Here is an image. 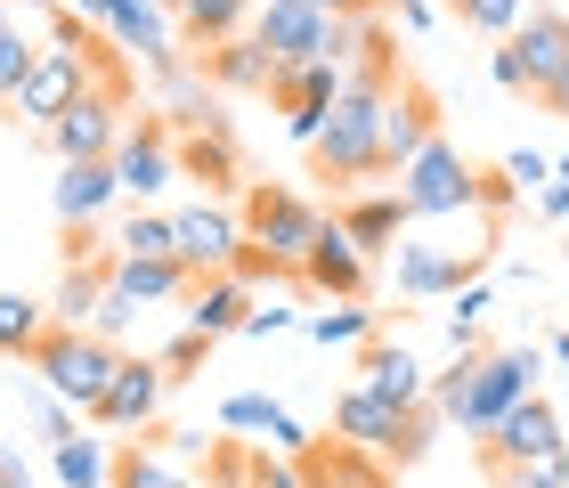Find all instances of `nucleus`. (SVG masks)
Returning <instances> with one entry per match:
<instances>
[{
	"mask_svg": "<svg viewBox=\"0 0 569 488\" xmlns=\"http://www.w3.org/2000/svg\"><path fill=\"white\" fill-rule=\"evenodd\" d=\"M220 424H228V431H261L277 456H309V448H318V440L301 431V416H284L269 391H228V399H220Z\"/></svg>",
	"mask_w": 569,
	"mask_h": 488,
	"instance_id": "nucleus-21",
	"label": "nucleus"
},
{
	"mask_svg": "<svg viewBox=\"0 0 569 488\" xmlns=\"http://www.w3.org/2000/svg\"><path fill=\"white\" fill-rule=\"evenodd\" d=\"M114 488H196V480H188V456L171 448V431H154V440L114 456Z\"/></svg>",
	"mask_w": 569,
	"mask_h": 488,
	"instance_id": "nucleus-27",
	"label": "nucleus"
},
{
	"mask_svg": "<svg viewBox=\"0 0 569 488\" xmlns=\"http://www.w3.org/2000/svg\"><path fill=\"white\" fill-rule=\"evenodd\" d=\"M553 367H569V333H553Z\"/></svg>",
	"mask_w": 569,
	"mask_h": 488,
	"instance_id": "nucleus-51",
	"label": "nucleus"
},
{
	"mask_svg": "<svg viewBox=\"0 0 569 488\" xmlns=\"http://www.w3.org/2000/svg\"><path fill=\"white\" fill-rule=\"evenodd\" d=\"M333 220H342V237H350V245L375 261V252H391V245H399V228H407V203H399V196H350Z\"/></svg>",
	"mask_w": 569,
	"mask_h": 488,
	"instance_id": "nucleus-28",
	"label": "nucleus"
},
{
	"mask_svg": "<svg viewBox=\"0 0 569 488\" xmlns=\"http://www.w3.org/2000/svg\"><path fill=\"white\" fill-rule=\"evenodd\" d=\"M0 24H17V17H9V0H0Z\"/></svg>",
	"mask_w": 569,
	"mask_h": 488,
	"instance_id": "nucleus-53",
	"label": "nucleus"
},
{
	"mask_svg": "<svg viewBox=\"0 0 569 488\" xmlns=\"http://www.w3.org/2000/svg\"><path fill=\"white\" fill-rule=\"evenodd\" d=\"M537 375H546V358H537V342H521V350H480V358H456L448 375H431V407L448 424H463V431H497L512 407H521L529 391H537Z\"/></svg>",
	"mask_w": 569,
	"mask_h": 488,
	"instance_id": "nucleus-2",
	"label": "nucleus"
},
{
	"mask_svg": "<svg viewBox=\"0 0 569 488\" xmlns=\"http://www.w3.org/2000/svg\"><path fill=\"white\" fill-rule=\"evenodd\" d=\"M561 448H569V440H561V416H553V399H537V391L480 440V456H488L497 472H512V465H546V456H561Z\"/></svg>",
	"mask_w": 569,
	"mask_h": 488,
	"instance_id": "nucleus-14",
	"label": "nucleus"
},
{
	"mask_svg": "<svg viewBox=\"0 0 569 488\" xmlns=\"http://www.w3.org/2000/svg\"><path fill=\"white\" fill-rule=\"evenodd\" d=\"M33 58H41V49L24 41L17 24H0V107H9V98L24 90V73H33Z\"/></svg>",
	"mask_w": 569,
	"mask_h": 488,
	"instance_id": "nucleus-35",
	"label": "nucleus"
},
{
	"mask_svg": "<svg viewBox=\"0 0 569 488\" xmlns=\"http://www.w3.org/2000/svg\"><path fill=\"white\" fill-rule=\"evenodd\" d=\"M301 286H309V293H326V301H367V252L342 237V220H326V237L309 245Z\"/></svg>",
	"mask_w": 569,
	"mask_h": 488,
	"instance_id": "nucleus-17",
	"label": "nucleus"
},
{
	"mask_svg": "<svg viewBox=\"0 0 569 488\" xmlns=\"http://www.w3.org/2000/svg\"><path fill=\"white\" fill-rule=\"evenodd\" d=\"M505 171H512V188H546V179H553V163L537 156V147H521V156H505Z\"/></svg>",
	"mask_w": 569,
	"mask_h": 488,
	"instance_id": "nucleus-42",
	"label": "nucleus"
},
{
	"mask_svg": "<svg viewBox=\"0 0 569 488\" xmlns=\"http://www.w3.org/2000/svg\"><path fill=\"white\" fill-rule=\"evenodd\" d=\"M521 9H529V0H456V17L472 24V33H497V41L521 24Z\"/></svg>",
	"mask_w": 569,
	"mask_h": 488,
	"instance_id": "nucleus-36",
	"label": "nucleus"
},
{
	"mask_svg": "<svg viewBox=\"0 0 569 488\" xmlns=\"http://www.w3.org/2000/svg\"><path fill=\"white\" fill-rule=\"evenodd\" d=\"M497 488H569V465H561V456H546V465H512V472H497Z\"/></svg>",
	"mask_w": 569,
	"mask_h": 488,
	"instance_id": "nucleus-39",
	"label": "nucleus"
},
{
	"mask_svg": "<svg viewBox=\"0 0 569 488\" xmlns=\"http://www.w3.org/2000/svg\"><path fill=\"white\" fill-rule=\"evenodd\" d=\"M203 358H212V333H196V326H188V333H179V342L163 350V367H171V382H179V375H196Z\"/></svg>",
	"mask_w": 569,
	"mask_h": 488,
	"instance_id": "nucleus-40",
	"label": "nucleus"
},
{
	"mask_svg": "<svg viewBox=\"0 0 569 488\" xmlns=\"http://www.w3.org/2000/svg\"><path fill=\"white\" fill-rule=\"evenodd\" d=\"M561 465H569V448H561Z\"/></svg>",
	"mask_w": 569,
	"mask_h": 488,
	"instance_id": "nucleus-54",
	"label": "nucleus"
},
{
	"mask_svg": "<svg viewBox=\"0 0 569 488\" xmlns=\"http://www.w3.org/2000/svg\"><path fill=\"white\" fill-rule=\"evenodd\" d=\"M350 82V66H333V58H309V66H284L277 82H269V107L284 114V131H293L301 147L326 131V114H333V98H342Z\"/></svg>",
	"mask_w": 569,
	"mask_h": 488,
	"instance_id": "nucleus-10",
	"label": "nucleus"
},
{
	"mask_svg": "<svg viewBox=\"0 0 569 488\" xmlns=\"http://www.w3.org/2000/svg\"><path fill=\"white\" fill-rule=\"evenodd\" d=\"M301 480H309V488H391V456L333 440V456H318V448L301 456Z\"/></svg>",
	"mask_w": 569,
	"mask_h": 488,
	"instance_id": "nucleus-25",
	"label": "nucleus"
},
{
	"mask_svg": "<svg viewBox=\"0 0 569 488\" xmlns=\"http://www.w3.org/2000/svg\"><path fill=\"white\" fill-rule=\"evenodd\" d=\"M318 9H333V17H375L382 0H318Z\"/></svg>",
	"mask_w": 569,
	"mask_h": 488,
	"instance_id": "nucleus-48",
	"label": "nucleus"
},
{
	"mask_svg": "<svg viewBox=\"0 0 569 488\" xmlns=\"http://www.w3.org/2000/svg\"><path fill=\"white\" fill-rule=\"evenodd\" d=\"M252 310H261V301H252V286H244L237 269L196 277V286H188V326H196V333H212V342H220V333H244Z\"/></svg>",
	"mask_w": 569,
	"mask_h": 488,
	"instance_id": "nucleus-20",
	"label": "nucleus"
},
{
	"mask_svg": "<svg viewBox=\"0 0 569 488\" xmlns=\"http://www.w3.org/2000/svg\"><path fill=\"white\" fill-rule=\"evenodd\" d=\"M309 342H326V350H367V342H375V310H367V301L318 310V318H309Z\"/></svg>",
	"mask_w": 569,
	"mask_h": 488,
	"instance_id": "nucleus-34",
	"label": "nucleus"
},
{
	"mask_svg": "<svg viewBox=\"0 0 569 488\" xmlns=\"http://www.w3.org/2000/svg\"><path fill=\"white\" fill-rule=\"evenodd\" d=\"M179 228V261H188V277H220V269H237V252H244V220L228 212V203H179L171 212Z\"/></svg>",
	"mask_w": 569,
	"mask_h": 488,
	"instance_id": "nucleus-11",
	"label": "nucleus"
},
{
	"mask_svg": "<svg viewBox=\"0 0 569 488\" xmlns=\"http://www.w3.org/2000/svg\"><path fill=\"white\" fill-rule=\"evenodd\" d=\"M163 391H171V367H163V358H122L90 424H98V431H154V416H163Z\"/></svg>",
	"mask_w": 569,
	"mask_h": 488,
	"instance_id": "nucleus-13",
	"label": "nucleus"
},
{
	"mask_svg": "<svg viewBox=\"0 0 569 488\" xmlns=\"http://www.w3.org/2000/svg\"><path fill=\"white\" fill-rule=\"evenodd\" d=\"M33 431H41V440H49V448H58V440H73V407H66L58 391H49V382H41V391H33Z\"/></svg>",
	"mask_w": 569,
	"mask_h": 488,
	"instance_id": "nucleus-38",
	"label": "nucleus"
},
{
	"mask_svg": "<svg viewBox=\"0 0 569 488\" xmlns=\"http://www.w3.org/2000/svg\"><path fill=\"white\" fill-rule=\"evenodd\" d=\"M391 90H399V66H391V41L367 33L350 58V82L333 98L326 131L309 139V163L318 179H375L382 171V114H391Z\"/></svg>",
	"mask_w": 569,
	"mask_h": 488,
	"instance_id": "nucleus-1",
	"label": "nucleus"
},
{
	"mask_svg": "<svg viewBox=\"0 0 569 488\" xmlns=\"http://www.w3.org/2000/svg\"><path fill=\"white\" fill-rule=\"evenodd\" d=\"M488 261V245H391V277H399V293L407 301H456L463 286L480 277Z\"/></svg>",
	"mask_w": 569,
	"mask_h": 488,
	"instance_id": "nucleus-9",
	"label": "nucleus"
},
{
	"mask_svg": "<svg viewBox=\"0 0 569 488\" xmlns=\"http://www.w3.org/2000/svg\"><path fill=\"white\" fill-rule=\"evenodd\" d=\"M537 203H546L553 220H569V179H546V188H537Z\"/></svg>",
	"mask_w": 569,
	"mask_h": 488,
	"instance_id": "nucleus-46",
	"label": "nucleus"
},
{
	"mask_svg": "<svg viewBox=\"0 0 569 488\" xmlns=\"http://www.w3.org/2000/svg\"><path fill=\"white\" fill-rule=\"evenodd\" d=\"M252 9L261 0H171V24H179L188 49H220V41L252 33Z\"/></svg>",
	"mask_w": 569,
	"mask_h": 488,
	"instance_id": "nucleus-24",
	"label": "nucleus"
},
{
	"mask_svg": "<svg viewBox=\"0 0 569 488\" xmlns=\"http://www.w3.org/2000/svg\"><path fill=\"white\" fill-rule=\"evenodd\" d=\"M114 188L122 196H139V203H154L179 179V147H171V122L163 114H147V122H131V131H122V147H114Z\"/></svg>",
	"mask_w": 569,
	"mask_h": 488,
	"instance_id": "nucleus-12",
	"label": "nucleus"
},
{
	"mask_svg": "<svg viewBox=\"0 0 569 488\" xmlns=\"http://www.w3.org/2000/svg\"><path fill=\"white\" fill-rule=\"evenodd\" d=\"M107 286L131 293L139 310H147V301H188L196 277H188V261H131V252H114V261H107Z\"/></svg>",
	"mask_w": 569,
	"mask_h": 488,
	"instance_id": "nucleus-26",
	"label": "nucleus"
},
{
	"mask_svg": "<svg viewBox=\"0 0 569 488\" xmlns=\"http://www.w3.org/2000/svg\"><path fill=\"white\" fill-rule=\"evenodd\" d=\"M252 41L277 58V73L309 66V58L350 66L358 41H367V17H333V9H318V0H261V9H252Z\"/></svg>",
	"mask_w": 569,
	"mask_h": 488,
	"instance_id": "nucleus-3",
	"label": "nucleus"
},
{
	"mask_svg": "<svg viewBox=\"0 0 569 488\" xmlns=\"http://www.w3.org/2000/svg\"><path fill=\"white\" fill-rule=\"evenodd\" d=\"M49 326H58V318H49V301H33V293H0V358H33Z\"/></svg>",
	"mask_w": 569,
	"mask_h": 488,
	"instance_id": "nucleus-30",
	"label": "nucleus"
},
{
	"mask_svg": "<svg viewBox=\"0 0 569 488\" xmlns=\"http://www.w3.org/2000/svg\"><path fill=\"white\" fill-rule=\"evenodd\" d=\"M73 9H82V17H90V24H107V17H114V9H122V0H73Z\"/></svg>",
	"mask_w": 569,
	"mask_h": 488,
	"instance_id": "nucleus-50",
	"label": "nucleus"
},
{
	"mask_svg": "<svg viewBox=\"0 0 569 488\" xmlns=\"http://www.w3.org/2000/svg\"><path fill=\"white\" fill-rule=\"evenodd\" d=\"M122 131H131V66L73 98V107L41 131V147H49L58 163H107L114 147H122Z\"/></svg>",
	"mask_w": 569,
	"mask_h": 488,
	"instance_id": "nucleus-6",
	"label": "nucleus"
},
{
	"mask_svg": "<svg viewBox=\"0 0 569 488\" xmlns=\"http://www.w3.org/2000/svg\"><path fill=\"white\" fill-rule=\"evenodd\" d=\"M49 465H58L66 488H114V456H107V440H82V431L49 448Z\"/></svg>",
	"mask_w": 569,
	"mask_h": 488,
	"instance_id": "nucleus-32",
	"label": "nucleus"
},
{
	"mask_svg": "<svg viewBox=\"0 0 569 488\" xmlns=\"http://www.w3.org/2000/svg\"><path fill=\"white\" fill-rule=\"evenodd\" d=\"M448 9H456V0H448Z\"/></svg>",
	"mask_w": 569,
	"mask_h": 488,
	"instance_id": "nucleus-55",
	"label": "nucleus"
},
{
	"mask_svg": "<svg viewBox=\"0 0 569 488\" xmlns=\"http://www.w3.org/2000/svg\"><path fill=\"white\" fill-rule=\"evenodd\" d=\"M439 424H448V416H439L431 399H423V407H391V399H375L367 382H350V391L333 399V440L375 448V456H391V465H416Z\"/></svg>",
	"mask_w": 569,
	"mask_h": 488,
	"instance_id": "nucleus-4",
	"label": "nucleus"
},
{
	"mask_svg": "<svg viewBox=\"0 0 569 488\" xmlns=\"http://www.w3.org/2000/svg\"><path fill=\"white\" fill-rule=\"evenodd\" d=\"M358 382H367L375 399H391V407H423V399H431V375L416 367V350H407V342H367Z\"/></svg>",
	"mask_w": 569,
	"mask_h": 488,
	"instance_id": "nucleus-22",
	"label": "nucleus"
},
{
	"mask_svg": "<svg viewBox=\"0 0 569 488\" xmlns=\"http://www.w3.org/2000/svg\"><path fill=\"white\" fill-rule=\"evenodd\" d=\"M512 58H521V73H529V90L546 98L553 82H561V66H569V17L561 9H529L521 24H512Z\"/></svg>",
	"mask_w": 569,
	"mask_h": 488,
	"instance_id": "nucleus-16",
	"label": "nucleus"
},
{
	"mask_svg": "<svg viewBox=\"0 0 569 488\" xmlns=\"http://www.w3.org/2000/svg\"><path fill=\"white\" fill-rule=\"evenodd\" d=\"M546 107H553V114H561V122H569V66H561V82H553V90H546Z\"/></svg>",
	"mask_w": 569,
	"mask_h": 488,
	"instance_id": "nucleus-49",
	"label": "nucleus"
},
{
	"mask_svg": "<svg viewBox=\"0 0 569 488\" xmlns=\"http://www.w3.org/2000/svg\"><path fill=\"white\" fill-rule=\"evenodd\" d=\"M488 310H497V286H480V277H472V286L456 293V310H448V342H456V333H480Z\"/></svg>",
	"mask_w": 569,
	"mask_h": 488,
	"instance_id": "nucleus-37",
	"label": "nucleus"
},
{
	"mask_svg": "<svg viewBox=\"0 0 569 488\" xmlns=\"http://www.w3.org/2000/svg\"><path fill=\"white\" fill-rule=\"evenodd\" d=\"M107 261H114V252H98V261H66V286H58V301H49V318H58V326H98Z\"/></svg>",
	"mask_w": 569,
	"mask_h": 488,
	"instance_id": "nucleus-29",
	"label": "nucleus"
},
{
	"mask_svg": "<svg viewBox=\"0 0 569 488\" xmlns=\"http://www.w3.org/2000/svg\"><path fill=\"white\" fill-rule=\"evenodd\" d=\"M114 252H131V261H179V228H171V212H154V203H139V212L122 220Z\"/></svg>",
	"mask_w": 569,
	"mask_h": 488,
	"instance_id": "nucleus-31",
	"label": "nucleus"
},
{
	"mask_svg": "<svg viewBox=\"0 0 569 488\" xmlns=\"http://www.w3.org/2000/svg\"><path fill=\"white\" fill-rule=\"evenodd\" d=\"M131 318H139V301L107 286V301H98V326H90V333H107V342H122V333H131Z\"/></svg>",
	"mask_w": 569,
	"mask_h": 488,
	"instance_id": "nucleus-41",
	"label": "nucleus"
},
{
	"mask_svg": "<svg viewBox=\"0 0 569 488\" xmlns=\"http://www.w3.org/2000/svg\"><path fill=\"white\" fill-rule=\"evenodd\" d=\"M284 326H293V310H269V301L244 318V333H261V342H269V333H284Z\"/></svg>",
	"mask_w": 569,
	"mask_h": 488,
	"instance_id": "nucleus-45",
	"label": "nucleus"
},
{
	"mask_svg": "<svg viewBox=\"0 0 569 488\" xmlns=\"http://www.w3.org/2000/svg\"><path fill=\"white\" fill-rule=\"evenodd\" d=\"M179 179L228 188V179H237V139H228V131H196L188 147H179Z\"/></svg>",
	"mask_w": 569,
	"mask_h": 488,
	"instance_id": "nucleus-33",
	"label": "nucleus"
},
{
	"mask_svg": "<svg viewBox=\"0 0 569 488\" xmlns=\"http://www.w3.org/2000/svg\"><path fill=\"white\" fill-rule=\"evenodd\" d=\"M203 73H212V90H228V98H252L261 90L269 98V82H277V58L252 33H237V41H220V49H203Z\"/></svg>",
	"mask_w": 569,
	"mask_h": 488,
	"instance_id": "nucleus-23",
	"label": "nucleus"
},
{
	"mask_svg": "<svg viewBox=\"0 0 569 488\" xmlns=\"http://www.w3.org/2000/svg\"><path fill=\"white\" fill-rule=\"evenodd\" d=\"M399 24L407 33H431V0H399Z\"/></svg>",
	"mask_w": 569,
	"mask_h": 488,
	"instance_id": "nucleus-47",
	"label": "nucleus"
},
{
	"mask_svg": "<svg viewBox=\"0 0 569 488\" xmlns=\"http://www.w3.org/2000/svg\"><path fill=\"white\" fill-rule=\"evenodd\" d=\"M107 33H114L122 58H139L147 73L188 66V49H179V24H171V0H122V9L107 17Z\"/></svg>",
	"mask_w": 569,
	"mask_h": 488,
	"instance_id": "nucleus-15",
	"label": "nucleus"
},
{
	"mask_svg": "<svg viewBox=\"0 0 569 488\" xmlns=\"http://www.w3.org/2000/svg\"><path fill=\"white\" fill-rule=\"evenodd\" d=\"M431 139H439V107H431V90L399 82V90H391V114H382V171H407Z\"/></svg>",
	"mask_w": 569,
	"mask_h": 488,
	"instance_id": "nucleus-18",
	"label": "nucleus"
},
{
	"mask_svg": "<svg viewBox=\"0 0 569 488\" xmlns=\"http://www.w3.org/2000/svg\"><path fill=\"white\" fill-rule=\"evenodd\" d=\"M252 488H309V480H301V456H277V465L261 456V472H252Z\"/></svg>",
	"mask_w": 569,
	"mask_h": 488,
	"instance_id": "nucleus-43",
	"label": "nucleus"
},
{
	"mask_svg": "<svg viewBox=\"0 0 569 488\" xmlns=\"http://www.w3.org/2000/svg\"><path fill=\"white\" fill-rule=\"evenodd\" d=\"M399 203H407V220H448V212H472V203H480V171L463 163V147H456V139H431L423 156L399 171Z\"/></svg>",
	"mask_w": 569,
	"mask_h": 488,
	"instance_id": "nucleus-8",
	"label": "nucleus"
},
{
	"mask_svg": "<svg viewBox=\"0 0 569 488\" xmlns=\"http://www.w3.org/2000/svg\"><path fill=\"white\" fill-rule=\"evenodd\" d=\"M244 237L261 245V252H269V261H277L284 277H301L309 245L326 237V212H318L309 196H293V188H269V179H261V188L244 196Z\"/></svg>",
	"mask_w": 569,
	"mask_h": 488,
	"instance_id": "nucleus-7",
	"label": "nucleus"
},
{
	"mask_svg": "<svg viewBox=\"0 0 569 488\" xmlns=\"http://www.w3.org/2000/svg\"><path fill=\"white\" fill-rule=\"evenodd\" d=\"M553 179H569V156H561V163H553Z\"/></svg>",
	"mask_w": 569,
	"mask_h": 488,
	"instance_id": "nucleus-52",
	"label": "nucleus"
},
{
	"mask_svg": "<svg viewBox=\"0 0 569 488\" xmlns=\"http://www.w3.org/2000/svg\"><path fill=\"white\" fill-rule=\"evenodd\" d=\"M488 73H497V82H505V90H529V73H521V58H512V41L497 49V58H488Z\"/></svg>",
	"mask_w": 569,
	"mask_h": 488,
	"instance_id": "nucleus-44",
	"label": "nucleus"
},
{
	"mask_svg": "<svg viewBox=\"0 0 569 488\" xmlns=\"http://www.w3.org/2000/svg\"><path fill=\"white\" fill-rule=\"evenodd\" d=\"M114 367H122V342H107V333H90V326H49L41 350H33V375L73 407V416H98Z\"/></svg>",
	"mask_w": 569,
	"mask_h": 488,
	"instance_id": "nucleus-5",
	"label": "nucleus"
},
{
	"mask_svg": "<svg viewBox=\"0 0 569 488\" xmlns=\"http://www.w3.org/2000/svg\"><path fill=\"white\" fill-rule=\"evenodd\" d=\"M114 163H58V188H49V212H58V228H98L114 203Z\"/></svg>",
	"mask_w": 569,
	"mask_h": 488,
	"instance_id": "nucleus-19",
	"label": "nucleus"
}]
</instances>
